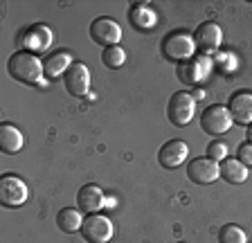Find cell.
I'll list each match as a JSON object with an SVG mask.
<instances>
[{"mask_svg":"<svg viewBox=\"0 0 252 243\" xmlns=\"http://www.w3.org/2000/svg\"><path fill=\"white\" fill-rule=\"evenodd\" d=\"M7 72L11 79L21 81L27 86H36L41 81V77L45 74L43 70V61L32 52H16L11 54L9 63H7Z\"/></svg>","mask_w":252,"mask_h":243,"instance_id":"1","label":"cell"},{"mask_svg":"<svg viewBox=\"0 0 252 243\" xmlns=\"http://www.w3.org/2000/svg\"><path fill=\"white\" fill-rule=\"evenodd\" d=\"M196 50L194 36H189L183 30H176V32L167 34L162 38V54L164 59L173 61V63H185Z\"/></svg>","mask_w":252,"mask_h":243,"instance_id":"2","label":"cell"},{"mask_svg":"<svg viewBox=\"0 0 252 243\" xmlns=\"http://www.w3.org/2000/svg\"><path fill=\"white\" fill-rule=\"evenodd\" d=\"M232 122L234 120H232L230 111L220 104L207 106V108L203 111V115H200V126H203V131L207 133V135H214V138L230 131Z\"/></svg>","mask_w":252,"mask_h":243,"instance_id":"3","label":"cell"},{"mask_svg":"<svg viewBox=\"0 0 252 243\" xmlns=\"http://www.w3.org/2000/svg\"><path fill=\"white\" fill-rule=\"evenodd\" d=\"M194 111H196L194 95L183 92V90L171 95L169 106H167V115L173 126H187L189 122H191V117H194Z\"/></svg>","mask_w":252,"mask_h":243,"instance_id":"4","label":"cell"},{"mask_svg":"<svg viewBox=\"0 0 252 243\" xmlns=\"http://www.w3.org/2000/svg\"><path fill=\"white\" fill-rule=\"evenodd\" d=\"M113 232V223L104 214H88L81 225V237L88 243H110Z\"/></svg>","mask_w":252,"mask_h":243,"instance_id":"5","label":"cell"},{"mask_svg":"<svg viewBox=\"0 0 252 243\" xmlns=\"http://www.w3.org/2000/svg\"><path fill=\"white\" fill-rule=\"evenodd\" d=\"M90 38L97 45H104V50L113 48V45H117L122 41V27L108 16L94 18L93 25H90Z\"/></svg>","mask_w":252,"mask_h":243,"instance_id":"6","label":"cell"},{"mask_svg":"<svg viewBox=\"0 0 252 243\" xmlns=\"http://www.w3.org/2000/svg\"><path fill=\"white\" fill-rule=\"evenodd\" d=\"M27 196H30L27 185L18 176L7 174L0 178V203L5 207H21L27 201Z\"/></svg>","mask_w":252,"mask_h":243,"instance_id":"7","label":"cell"},{"mask_svg":"<svg viewBox=\"0 0 252 243\" xmlns=\"http://www.w3.org/2000/svg\"><path fill=\"white\" fill-rule=\"evenodd\" d=\"M63 84L72 97H84L90 90V70L79 61H72L68 72L63 74Z\"/></svg>","mask_w":252,"mask_h":243,"instance_id":"8","label":"cell"},{"mask_svg":"<svg viewBox=\"0 0 252 243\" xmlns=\"http://www.w3.org/2000/svg\"><path fill=\"white\" fill-rule=\"evenodd\" d=\"M187 176L196 185H210V182L219 180L220 167L219 162H214V160H210L205 155V158H196L187 164Z\"/></svg>","mask_w":252,"mask_h":243,"instance_id":"9","label":"cell"},{"mask_svg":"<svg viewBox=\"0 0 252 243\" xmlns=\"http://www.w3.org/2000/svg\"><path fill=\"white\" fill-rule=\"evenodd\" d=\"M194 43L203 54H212L220 48V43H223V32H220V27L216 25V23H212V21L203 23L200 27H196Z\"/></svg>","mask_w":252,"mask_h":243,"instance_id":"10","label":"cell"},{"mask_svg":"<svg viewBox=\"0 0 252 243\" xmlns=\"http://www.w3.org/2000/svg\"><path fill=\"white\" fill-rule=\"evenodd\" d=\"M189 149L183 140H169V142L162 144L160 153H158V162L162 164L164 169H176L187 160Z\"/></svg>","mask_w":252,"mask_h":243,"instance_id":"11","label":"cell"},{"mask_svg":"<svg viewBox=\"0 0 252 243\" xmlns=\"http://www.w3.org/2000/svg\"><path fill=\"white\" fill-rule=\"evenodd\" d=\"M227 111H230L232 120L236 124H252V92L243 90V92H234L227 101Z\"/></svg>","mask_w":252,"mask_h":243,"instance_id":"12","label":"cell"},{"mask_svg":"<svg viewBox=\"0 0 252 243\" xmlns=\"http://www.w3.org/2000/svg\"><path fill=\"white\" fill-rule=\"evenodd\" d=\"M104 203H106L104 191H101L97 185H84L77 194L79 210L88 212V214H99V210L104 207Z\"/></svg>","mask_w":252,"mask_h":243,"instance_id":"13","label":"cell"},{"mask_svg":"<svg viewBox=\"0 0 252 243\" xmlns=\"http://www.w3.org/2000/svg\"><path fill=\"white\" fill-rule=\"evenodd\" d=\"M178 77L185 81V84H200V81L210 74V61L207 59H194V61H187V63H180L178 65Z\"/></svg>","mask_w":252,"mask_h":243,"instance_id":"14","label":"cell"},{"mask_svg":"<svg viewBox=\"0 0 252 243\" xmlns=\"http://www.w3.org/2000/svg\"><path fill=\"white\" fill-rule=\"evenodd\" d=\"M23 43H25V48L30 50L32 54L43 52V50H47L50 43H52V32H50L45 25H32L30 30L23 34Z\"/></svg>","mask_w":252,"mask_h":243,"instance_id":"15","label":"cell"},{"mask_svg":"<svg viewBox=\"0 0 252 243\" xmlns=\"http://www.w3.org/2000/svg\"><path fill=\"white\" fill-rule=\"evenodd\" d=\"M128 21L133 23L135 30H140V32H149V30L156 27L158 16L149 5H144V2H135V5L128 9Z\"/></svg>","mask_w":252,"mask_h":243,"instance_id":"16","label":"cell"},{"mask_svg":"<svg viewBox=\"0 0 252 243\" xmlns=\"http://www.w3.org/2000/svg\"><path fill=\"white\" fill-rule=\"evenodd\" d=\"M220 178L227 180L230 185H241L248 180V167L236 158H225L220 162Z\"/></svg>","mask_w":252,"mask_h":243,"instance_id":"17","label":"cell"},{"mask_svg":"<svg viewBox=\"0 0 252 243\" xmlns=\"http://www.w3.org/2000/svg\"><path fill=\"white\" fill-rule=\"evenodd\" d=\"M0 147L2 153L14 155L23 149V133L14 126V124H2L0 126Z\"/></svg>","mask_w":252,"mask_h":243,"instance_id":"18","label":"cell"},{"mask_svg":"<svg viewBox=\"0 0 252 243\" xmlns=\"http://www.w3.org/2000/svg\"><path fill=\"white\" fill-rule=\"evenodd\" d=\"M57 225H59V230H63V232L74 234V232H81L84 218H81V214H79L74 207H63V210H59V214H57Z\"/></svg>","mask_w":252,"mask_h":243,"instance_id":"19","label":"cell"},{"mask_svg":"<svg viewBox=\"0 0 252 243\" xmlns=\"http://www.w3.org/2000/svg\"><path fill=\"white\" fill-rule=\"evenodd\" d=\"M70 65H72V57H70L68 52H57L43 63V70H45V77L54 79V77H59V74L68 72Z\"/></svg>","mask_w":252,"mask_h":243,"instance_id":"20","label":"cell"},{"mask_svg":"<svg viewBox=\"0 0 252 243\" xmlns=\"http://www.w3.org/2000/svg\"><path fill=\"white\" fill-rule=\"evenodd\" d=\"M219 243H248L246 232L234 223H227L219 230Z\"/></svg>","mask_w":252,"mask_h":243,"instance_id":"21","label":"cell"},{"mask_svg":"<svg viewBox=\"0 0 252 243\" xmlns=\"http://www.w3.org/2000/svg\"><path fill=\"white\" fill-rule=\"evenodd\" d=\"M101 61H104L106 68H113V70L122 68V65H124V61H126V52H124V48H120V45L106 48V50H104V54H101Z\"/></svg>","mask_w":252,"mask_h":243,"instance_id":"22","label":"cell"},{"mask_svg":"<svg viewBox=\"0 0 252 243\" xmlns=\"http://www.w3.org/2000/svg\"><path fill=\"white\" fill-rule=\"evenodd\" d=\"M207 158L214 160V162H223V160L227 158V147L220 140H212L210 144H207Z\"/></svg>","mask_w":252,"mask_h":243,"instance_id":"23","label":"cell"},{"mask_svg":"<svg viewBox=\"0 0 252 243\" xmlns=\"http://www.w3.org/2000/svg\"><path fill=\"white\" fill-rule=\"evenodd\" d=\"M236 160H241L246 167H252V144L250 142H243L236 151Z\"/></svg>","mask_w":252,"mask_h":243,"instance_id":"24","label":"cell"},{"mask_svg":"<svg viewBox=\"0 0 252 243\" xmlns=\"http://www.w3.org/2000/svg\"><path fill=\"white\" fill-rule=\"evenodd\" d=\"M246 135H248V142L252 144V124H250V126H248V133H246Z\"/></svg>","mask_w":252,"mask_h":243,"instance_id":"25","label":"cell"}]
</instances>
